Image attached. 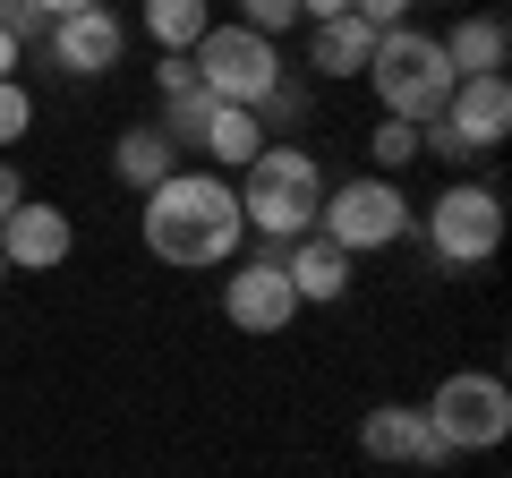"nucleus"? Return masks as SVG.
Here are the masks:
<instances>
[{"instance_id":"24","label":"nucleus","mask_w":512,"mask_h":478,"mask_svg":"<svg viewBox=\"0 0 512 478\" xmlns=\"http://www.w3.org/2000/svg\"><path fill=\"white\" fill-rule=\"evenodd\" d=\"M18 205H26V171H18V163H9V154H0V222L18 214Z\"/></svg>"},{"instance_id":"23","label":"nucleus","mask_w":512,"mask_h":478,"mask_svg":"<svg viewBox=\"0 0 512 478\" xmlns=\"http://www.w3.org/2000/svg\"><path fill=\"white\" fill-rule=\"evenodd\" d=\"M410 9H419V0H350V18H367L384 35V26H410Z\"/></svg>"},{"instance_id":"5","label":"nucleus","mask_w":512,"mask_h":478,"mask_svg":"<svg viewBox=\"0 0 512 478\" xmlns=\"http://www.w3.org/2000/svg\"><path fill=\"white\" fill-rule=\"evenodd\" d=\"M188 69H197V86L205 94H214V103H239V111H256V103H265V94H274L282 86V77H291V69H282V43H265V35H248V26H205V35H197V52H188Z\"/></svg>"},{"instance_id":"26","label":"nucleus","mask_w":512,"mask_h":478,"mask_svg":"<svg viewBox=\"0 0 512 478\" xmlns=\"http://www.w3.org/2000/svg\"><path fill=\"white\" fill-rule=\"evenodd\" d=\"M18 69H26V43H18V35H0V77H18Z\"/></svg>"},{"instance_id":"25","label":"nucleus","mask_w":512,"mask_h":478,"mask_svg":"<svg viewBox=\"0 0 512 478\" xmlns=\"http://www.w3.org/2000/svg\"><path fill=\"white\" fill-rule=\"evenodd\" d=\"M350 0H299V26H325V18H342Z\"/></svg>"},{"instance_id":"15","label":"nucleus","mask_w":512,"mask_h":478,"mask_svg":"<svg viewBox=\"0 0 512 478\" xmlns=\"http://www.w3.org/2000/svg\"><path fill=\"white\" fill-rule=\"evenodd\" d=\"M171 171H180V146H171L154 120H137V129L111 137V180H120V188H137V197H146V188H163Z\"/></svg>"},{"instance_id":"18","label":"nucleus","mask_w":512,"mask_h":478,"mask_svg":"<svg viewBox=\"0 0 512 478\" xmlns=\"http://www.w3.org/2000/svg\"><path fill=\"white\" fill-rule=\"evenodd\" d=\"M205 26H214V0H146V35L163 52H197Z\"/></svg>"},{"instance_id":"20","label":"nucleus","mask_w":512,"mask_h":478,"mask_svg":"<svg viewBox=\"0 0 512 478\" xmlns=\"http://www.w3.org/2000/svg\"><path fill=\"white\" fill-rule=\"evenodd\" d=\"M239 26L265 35V43H282V35L299 26V0H239Z\"/></svg>"},{"instance_id":"9","label":"nucleus","mask_w":512,"mask_h":478,"mask_svg":"<svg viewBox=\"0 0 512 478\" xmlns=\"http://www.w3.org/2000/svg\"><path fill=\"white\" fill-rule=\"evenodd\" d=\"M222 316H231L239 333H282L299 316V291H291V274H282V248L231 257V274H222Z\"/></svg>"},{"instance_id":"11","label":"nucleus","mask_w":512,"mask_h":478,"mask_svg":"<svg viewBox=\"0 0 512 478\" xmlns=\"http://www.w3.org/2000/svg\"><path fill=\"white\" fill-rule=\"evenodd\" d=\"M359 453L367 461H393V470H436V461H453L436 444V427H427L419 402H376L359 419Z\"/></svg>"},{"instance_id":"1","label":"nucleus","mask_w":512,"mask_h":478,"mask_svg":"<svg viewBox=\"0 0 512 478\" xmlns=\"http://www.w3.org/2000/svg\"><path fill=\"white\" fill-rule=\"evenodd\" d=\"M248 222H239V188L222 171H171L163 188H146V248L180 274L231 265Z\"/></svg>"},{"instance_id":"2","label":"nucleus","mask_w":512,"mask_h":478,"mask_svg":"<svg viewBox=\"0 0 512 478\" xmlns=\"http://www.w3.org/2000/svg\"><path fill=\"white\" fill-rule=\"evenodd\" d=\"M231 188H239V222H248L265 248L308 239L316 231V205H325V171H316L308 146H265Z\"/></svg>"},{"instance_id":"4","label":"nucleus","mask_w":512,"mask_h":478,"mask_svg":"<svg viewBox=\"0 0 512 478\" xmlns=\"http://www.w3.org/2000/svg\"><path fill=\"white\" fill-rule=\"evenodd\" d=\"M410 197L402 180H384V171H359V180L325 188V205H316V231L342 248V257H367V248H402L410 239Z\"/></svg>"},{"instance_id":"22","label":"nucleus","mask_w":512,"mask_h":478,"mask_svg":"<svg viewBox=\"0 0 512 478\" xmlns=\"http://www.w3.org/2000/svg\"><path fill=\"white\" fill-rule=\"evenodd\" d=\"M43 26H52V18H43L35 0H0V35H18L26 52H35V43H43Z\"/></svg>"},{"instance_id":"10","label":"nucleus","mask_w":512,"mask_h":478,"mask_svg":"<svg viewBox=\"0 0 512 478\" xmlns=\"http://www.w3.org/2000/svg\"><path fill=\"white\" fill-rule=\"evenodd\" d=\"M43 52H52V69H69V77H103V69H120L128 26H120L111 0H94V9H69V18L43 26Z\"/></svg>"},{"instance_id":"27","label":"nucleus","mask_w":512,"mask_h":478,"mask_svg":"<svg viewBox=\"0 0 512 478\" xmlns=\"http://www.w3.org/2000/svg\"><path fill=\"white\" fill-rule=\"evenodd\" d=\"M43 18H69V9H94V0H35Z\"/></svg>"},{"instance_id":"17","label":"nucleus","mask_w":512,"mask_h":478,"mask_svg":"<svg viewBox=\"0 0 512 478\" xmlns=\"http://www.w3.org/2000/svg\"><path fill=\"white\" fill-rule=\"evenodd\" d=\"M367 52H376V26L367 18H325V26H308V69L316 77H367Z\"/></svg>"},{"instance_id":"16","label":"nucleus","mask_w":512,"mask_h":478,"mask_svg":"<svg viewBox=\"0 0 512 478\" xmlns=\"http://www.w3.org/2000/svg\"><path fill=\"white\" fill-rule=\"evenodd\" d=\"M197 146H205V163H214L222 180H231V171H248L256 154L274 146V137L256 129V111H239V103H214V111H205V129H197Z\"/></svg>"},{"instance_id":"12","label":"nucleus","mask_w":512,"mask_h":478,"mask_svg":"<svg viewBox=\"0 0 512 478\" xmlns=\"http://www.w3.org/2000/svg\"><path fill=\"white\" fill-rule=\"evenodd\" d=\"M69 248H77V222L60 214V205L26 197L18 214L0 222V257H9V274H52V265H69Z\"/></svg>"},{"instance_id":"14","label":"nucleus","mask_w":512,"mask_h":478,"mask_svg":"<svg viewBox=\"0 0 512 478\" xmlns=\"http://www.w3.org/2000/svg\"><path fill=\"white\" fill-rule=\"evenodd\" d=\"M436 43H444V69H453V77H504V60H512V26L495 18V9L453 18Z\"/></svg>"},{"instance_id":"6","label":"nucleus","mask_w":512,"mask_h":478,"mask_svg":"<svg viewBox=\"0 0 512 478\" xmlns=\"http://www.w3.org/2000/svg\"><path fill=\"white\" fill-rule=\"evenodd\" d=\"M512 137V77H453V103L419 129V154L436 163H470V154H495Z\"/></svg>"},{"instance_id":"7","label":"nucleus","mask_w":512,"mask_h":478,"mask_svg":"<svg viewBox=\"0 0 512 478\" xmlns=\"http://www.w3.org/2000/svg\"><path fill=\"white\" fill-rule=\"evenodd\" d=\"M419 410H427V427H436L444 453H495V444L512 436V393H504V376H487V368H453Z\"/></svg>"},{"instance_id":"21","label":"nucleus","mask_w":512,"mask_h":478,"mask_svg":"<svg viewBox=\"0 0 512 478\" xmlns=\"http://www.w3.org/2000/svg\"><path fill=\"white\" fill-rule=\"evenodd\" d=\"M26 129H35V94H26V86H18V77H0V154L18 146V137H26Z\"/></svg>"},{"instance_id":"3","label":"nucleus","mask_w":512,"mask_h":478,"mask_svg":"<svg viewBox=\"0 0 512 478\" xmlns=\"http://www.w3.org/2000/svg\"><path fill=\"white\" fill-rule=\"evenodd\" d=\"M367 86H376L384 120H410L427 129L444 103H453V69H444V43L427 26H384L376 52H367Z\"/></svg>"},{"instance_id":"8","label":"nucleus","mask_w":512,"mask_h":478,"mask_svg":"<svg viewBox=\"0 0 512 478\" xmlns=\"http://www.w3.org/2000/svg\"><path fill=\"white\" fill-rule=\"evenodd\" d=\"M427 248H436L444 274L487 265L495 248H504V197H495L487 180H444L436 197H427Z\"/></svg>"},{"instance_id":"13","label":"nucleus","mask_w":512,"mask_h":478,"mask_svg":"<svg viewBox=\"0 0 512 478\" xmlns=\"http://www.w3.org/2000/svg\"><path fill=\"white\" fill-rule=\"evenodd\" d=\"M282 274H291L299 308H333V299L359 282V257H342L325 231H308V239H291V248H282Z\"/></svg>"},{"instance_id":"19","label":"nucleus","mask_w":512,"mask_h":478,"mask_svg":"<svg viewBox=\"0 0 512 478\" xmlns=\"http://www.w3.org/2000/svg\"><path fill=\"white\" fill-rule=\"evenodd\" d=\"M367 163H376L384 180H402V171L419 163V129H410V120H384V111H376V129H367Z\"/></svg>"},{"instance_id":"28","label":"nucleus","mask_w":512,"mask_h":478,"mask_svg":"<svg viewBox=\"0 0 512 478\" xmlns=\"http://www.w3.org/2000/svg\"><path fill=\"white\" fill-rule=\"evenodd\" d=\"M0 291H9V257H0Z\"/></svg>"}]
</instances>
